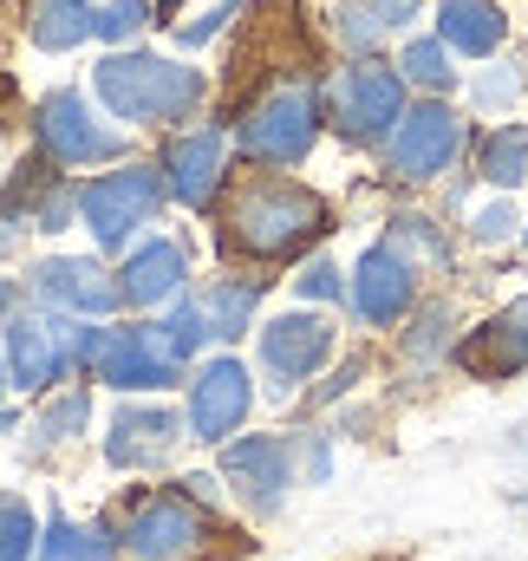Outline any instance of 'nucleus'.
<instances>
[{
    "instance_id": "14",
    "label": "nucleus",
    "mask_w": 528,
    "mask_h": 561,
    "mask_svg": "<svg viewBox=\"0 0 528 561\" xmlns=\"http://www.w3.org/2000/svg\"><path fill=\"white\" fill-rule=\"evenodd\" d=\"M353 307H359V320H372V327H386V320H398V313L411 307V262L398 255L392 242L359 262V275H353Z\"/></svg>"
},
{
    "instance_id": "19",
    "label": "nucleus",
    "mask_w": 528,
    "mask_h": 561,
    "mask_svg": "<svg viewBox=\"0 0 528 561\" xmlns=\"http://www.w3.org/2000/svg\"><path fill=\"white\" fill-rule=\"evenodd\" d=\"M176 431L183 424L170 419V412H125V419L112 424V463H131V470H144V463H157L170 444H176Z\"/></svg>"
},
{
    "instance_id": "34",
    "label": "nucleus",
    "mask_w": 528,
    "mask_h": 561,
    "mask_svg": "<svg viewBox=\"0 0 528 561\" xmlns=\"http://www.w3.org/2000/svg\"><path fill=\"white\" fill-rule=\"evenodd\" d=\"M7 92H13V85H7V79H0V99H7Z\"/></svg>"
},
{
    "instance_id": "26",
    "label": "nucleus",
    "mask_w": 528,
    "mask_h": 561,
    "mask_svg": "<svg viewBox=\"0 0 528 561\" xmlns=\"http://www.w3.org/2000/svg\"><path fill=\"white\" fill-rule=\"evenodd\" d=\"M46 561H105V542H99V529L53 523V536H46Z\"/></svg>"
},
{
    "instance_id": "6",
    "label": "nucleus",
    "mask_w": 528,
    "mask_h": 561,
    "mask_svg": "<svg viewBox=\"0 0 528 561\" xmlns=\"http://www.w3.org/2000/svg\"><path fill=\"white\" fill-rule=\"evenodd\" d=\"M79 203H85V222H92V236L99 242H125L137 222H150L157 216V203H163V190H157V176L150 170H112V176H99V183H85L79 190Z\"/></svg>"
},
{
    "instance_id": "21",
    "label": "nucleus",
    "mask_w": 528,
    "mask_h": 561,
    "mask_svg": "<svg viewBox=\"0 0 528 561\" xmlns=\"http://www.w3.org/2000/svg\"><path fill=\"white\" fill-rule=\"evenodd\" d=\"M92 7L85 0H26V33H33V46H46V53H59V46H79L85 33H92Z\"/></svg>"
},
{
    "instance_id": "20",
    "label": "nucleus",
    "mask_w": 528,
    "mask_h": 561,
    "mask_svg": "<svg viewBox=\"0 0 528 561\" xmlns=\"http://www.w3.org/2000/svg\"><path fill=\"white\" fill-rule=\"evenodd\" d=\"M176 280H183V249H176V242H144L131 262H125L118 287H125L131 307H144V300H163Z\"/></svg>"
},
{
    "instance_id": "24",
    "label": "nucleus",
    "mask_w": 528,
    "mask_h": 561,
    "mask_svg": "<svg viewBox=\"0 0 528 561\" xmlns=\"http://www.w3.org/2000/svg\"><path fill=\"white\" fill-rule=\"evenodd\" d=\"M483 176L503 183V190L523 183L528 176V125H503V131H490V144H483Z\"/></svg>"
},
{
    "instance_id": "18",
    "label": "nucleus",
    "mask_w": 528,
    "mask_h": 561,
    "mask_svg": "<svg viewBox=\"0 0 528 561\" xmlns=\"http://www.w3.org/2000/svg\"><path fill=\"white\" fill-rule=\"evenodd\" d=\"M503 26L509 20L496 13V0H444V13H437V39L457 53H496Z\"/></svg>"
},
{
    "instance_id": "28",
    "label": "nucleus",
    "mask_w": 528,
    "mask_h": 561,
    "mask_svg": "<svg viewBox=\"0 0 528 561\" xmlns=\"http://www.w3.org/2000/svg\"><path fill=\"white\" fill-rule=\"evenodd\" d=\"M150 20V7L144 0H112V7H99V20H92V33H105V39H125Z\"/></svg>"
},
{
    "instance_id": "22",
    "label": "nucleus",
    "mask_w": 528,
    "mask_h": 561,
    "mask_svg": "<svg viewBox=\"0 0 528 561\" xmlns=\"http://www.w3.org/2000/svg\"><path fill=\"white\" fill-rule=\"evenodd\" d=\"M411 13H417V0H340V13H333V20H340V39L366 53L372 39H386L392 26L411 20Z\"/></svg>"
},
{
    "instance_id": "1",
    "label": "nucleus",
    "mask_w": 528,
    "mask_h": 561,
    "mask_svg": "<svg viewBox=\"0 0 528 561\" xmlns=\"http://www.w3.org/2000/svg\"><path fill=\"white\" fill-rule=\"evenodd\" d=\"M320 229H326V203H320L313 190L280 183V176H262V183H249V190L236 196L222 242L242 249V255L280 262V255H300Z\"/></svg>"
},
{
    "instance_id": "17",
    "label": "nucleus",
    "mask_w": 528,
    "mask_h": 561,
    "mask_svg": "<svg viewBox=\"0 0 528 561\" xmlns=\"http://www.w3.org/2000/svg\"><path fill=\"white\" fill-rule=\"evenodd\" d=\"M229 477H236L242 496H255L267 510V503L280 496V483L294 477V470H287V444H274V437H242V444L229 450Z\"/></svg>"
},
{
    "instance_id": "31",
    "label": "nucleus",
    "mask_w": 528,
    "mask_h": 561,
    "mask_svg": "<svg viewBox=\"0 0 528 561\" xmlns=\"http://www.w3.org/2000/svg\"><path fill=\"white\" fill-rule=\"evenodd\" d=\"M300 294H313V300H340V268H333V262H313V268L300 275Z\"/></svg>"
},
{
    "instance_id": "12",
    "label": "nucleus",
    "mask_w": 528,
    "mask_h": 561,
    "mask_svg": "<svg viewBox=\"0 0 528 561\" xmlns=\"http://www.w3.org/2000/svg\"><path fill=\"white\" fill-rule=\"evenodd\" d=\"M242 412H249V373H242V359H209L196 373V392H190V431L203 444H216V437H229L242 424Z\"/></svg>"
},
{
    "instance_id": "25",
    "label": "nucleus",
    "mask_w": 528,
    "mask_h": 561,
    "mask_svg": "<svg viewBox=\"0 0 528 561\" xmlns=\"http://www.w3.org/2000/svg\"><path fill=\"white\" fill-rule=\"evenodd\" d=\"M404 79H417V85H450V46H444V39H411V46H404Z\"/></svg>"
},
{
    "instance_id": "11",
    "label": "nucleus",
    "mask_w": 528,
    "mask_h": 561,
    "mask_svg": "<svg viewBox=\"0 0 528 561\" xmlns=\"http://www.w3.org/2000/svg\"><path fill=\"white\" fill-rule=\"evenodd\" d=\"M326 353H333V327H326L320 313H280L274 327H262V359L280 386L313 379V366H320Z\"/></svg>"
},
{
    "instance_id": "8",
    "label": "nucleus",
    "mask_w": 528,
    "mask_h": 561,
    "mask_svg": "<svg viewBox=\"0 0 528 561\" xmlns=\"http://www.w3.org/2000/svg\"><path fill=\"white\" fill-rule=\"evenodd\" d=\"M13 373L26 392H46L53 379H66V366H79V320H46V313H20L13 320Z\"/></svg>"
},
{
    "instance_id": "29",
    "label": "nucleus",
    "mask_w": 528,
    "mask_h": 561,
    "mask_svg": "<svg viewBox=\"0 0 528 561\" xmlns=\"http://www.w3.org/2000/svg\"><path fill=\"white\" fill-rule=\"evenodd\" d=\"M516 222H523V216H516L509 203H490V209H477V222H470V229H477V242H509V236H516Z\"/></svg>"
},
{
    "instance_id": "9",
    "label": "nucleus",
    "mask_w": 528,
    "mask_h": 561,
    "mask_svg": "<svg viewBox=\"0 0 528 561\" xmlns=\"http://www.w3.org/2000/svg\"><path fill=\"white\" fill-rule=\"evenodd\" d=\"M33 131H39V144H46V157H53V163H66V170H85V163L118 157V138H112V131L79 105V92H53V99L39 105Z\"/></svg>"
},
{
    "instance_id": "33",
    "label": "nucleus",
    "mask_w": 528,
    "mask_h": 561,
    "mask_svg": "<svg viewBox=\"0 0 528 561\" xmlns=\"http://www.w3.org/2000/svg\"><path fill=\"white\" fill-rule=\"evenodd\" d=\"M477 92H483V105H496V99H516V92H523V79H516V72H490Z\"/></svg>"
},
{
    "instance_id": "16",
    "label": "nucleus",
    "mask_w": 528,
    "mask_h": 561,
    "mask_svg": "<svg viewBox=\"0 0 528 561\" xmlns=\"http://www.w3.org/2000/svg\"><path fill=\"white\" fill-rule=\"evenodd\" d=\"M39 294L59 300L66 313H105V307L125 300V287L105 280L99 262H46V268H39Z\"/></svg>"
},
{
    "instance_id": "13",
    "label": "nucleus",
    "mask_w": 528,
    "mask_h": 561,
    "mask_svg": "<svg viewBox=\"0 0 528 561\" xmlns=\"http://www.w3.org/2000/svg\"><path fill=\"white\" fill-rule=\"evenodd\" d=\"M457 359H463L477 379H509V373H523L528 366V300H516L509 313H496L490 327H477V333L457 346Z\"/></svg>"
},
{
    "instance_id": "3",
    "label": "nucleus",
    "mask_w": 528,
    "mask_h": 561,
    "mask_svg": "<svg viewBox=\"0 0 528 561\" xmlns=\"http://www.w3.org/2000/svg\"><path fill=\"white\" fill-rule=\"evenodd\" d=\"M320 131V99H313V85L307 79H280L274 92H267V105L242 125V150L255 157V163H294V157H307V144Z\"/></svg>"
},
{
    "instance_id": "15",
    "label": "nucleus",
    "mask_w": 528,
    "mask_h": 561,
    "mask_svg": "<svg viewBox=\"0 0 528 561\" xmlns=\"http://www.w3.org/2000/svg\"><path fill=\"white\" fill-rule=\"evenodd\" d=\"M170 190L190 203V209H203L209 196H216V183H222V131H190V138L170 144Z\"/></svg>"
},
{
    "instance_id": "27",
    "label": "nucleus",
    "mask_w": 528,
    "mask_h": 561,
    "mask_svg": "<svg viewBox=\"0 0 528 561\" xmlns=\"http://www.w3.org/2000/svg\"><path fill=\"white\" fill-rule=\"evenodd\" d=\"M33 556V516H26V503H0V561H26Z\"/></svg>"
},
{
    "instance_id": "32",
    "label": "nucleus",
    "mask_w": 528,
    "mask_h": 561,
    "mask_svg": "<svg viewBox=\"0 0 528 561\" xmlns=\"http://www.w3.org/2000/svg\"><path fill=\"white\" fill-rule=\"evenodd\" d=\"M229 13H236V0H216V7H209V13H203V20H196L190 33H183V39H190V46H203V39H209V33H216V26L229 20Z\"/></svg>"
},
{
    "instance_id": "2",
    "label": "nucleus",
    "mask_w": 528,
    "mask_h": 561,
    "mask_svg": "<svg viewBox=\"0 0 528 561\" xmlns=\"http://www.w3.org/2000/svg\"><path fill=\"white\" fill-rule=\"evenodd\" d=\"M99 92H105V105L118 118L170 125V118H183L203 99V79L190 66H170V59H150V53H112L99 66Z\"/></svg>"
},
{
    "instance_id": "35",
    "label": "nucleus",
    "mask_w": 528,
    "mask_h": 561,
    "mask_svg": "<svg viewBox=\"0 0 528 561\" xmlns=\"http://www.w3.org/2000/svg\"><path fill=\"white\" fill-rule=\"evenodd\" d=\"M163 7H176V0H163Z\"/></svg>"
},
{
    "instance_id": "30",
    "label": "nucleus",
    "mask_w": 528,
    "mask_h": 561,
    "mask_svg": "<svg viewBox=\"0 0 528 561\" xmlns=\"http://www.w3.org/2000/svg\"><path fill=\"white\" fill-rule=\"evenodd\" d=\"M72 424H85V392H66V399L46 412V437H72Z\"/></svg>"
},
{
    "instance_id": "23",
    "label": "nucleus",
    "mask_w": 528,
    "mask_h": 561,
    "mask_svg": "<svg viewBox=\"0 0 528 561\" xmlns=\"http://www.w3.org/2000/svg\"><path fill=\"white\" fill-rule=\"evenodd\" d=\"M203 300V327L209 333H242V320L255 313V300H262V280H222V287H209V294H196Z\"/></svg>"
},
{
    "instance_id": "7",
    "label": "nucleus",
    "mask_w": 528,
    "mask_h": 561,
    "mask_svg": "<svg viewBox=\"0 0 528 561\" xmlns=\"http://www.w3.org/2000/svg\"><path fill=\"white\" fill-rule=\"evenodd\" d=\"M457 144H463V125H457L450 105H417V112H404L398 131H392V176H404V183L444 176L450 157H457Z\"/></svg>"
},
{
    "instance_id": "4",
    "label": "nucleus",
    "mask_w": 528,
    "mask_h": 561,
    "mask_svg": "<svg viewBox=\"0 0 528 561\" xmlns=\"http://www.w3.org/2000/svg\"><path fill=\"white\" fill-rule=\"evenodd\" d=\"M392 118H404V79L392 66H346L333 85V125L346 138H379L392 131Z\"/></svg>"
},
{
    "instance_id": "10",
    "label": "nucleus",
    "mask_w": 528,
    "mask_h": 561,
    "mask_svg": "<svg viewBox=\"0 0 528 561\" xmlns=\"http://www.w3.org/2000/svg\"><path fill=\"white\" fill-rule=\"evenodd\" d=\"M203 542V516L183 496H150L137 503L131 529H125V561H190Z\"/></svg>"
},
{
    "instance_id": "5",
    "label": "nucleus",
    "mask_w": 528,
    "mask_h": 561,
    "mask_svg": "<svg viewBox=\"0 0 528 561\" xmlns=\"http://www.w3.org/2000/svg\"><path fill=\"white\" fill-rule=\"evenodd\" d=\"M176 366L183 353L170 346L163 327H112L105 346H99V379L112 386H131V392H150V386H176Z\"/></svg>"
}]
</instances>
